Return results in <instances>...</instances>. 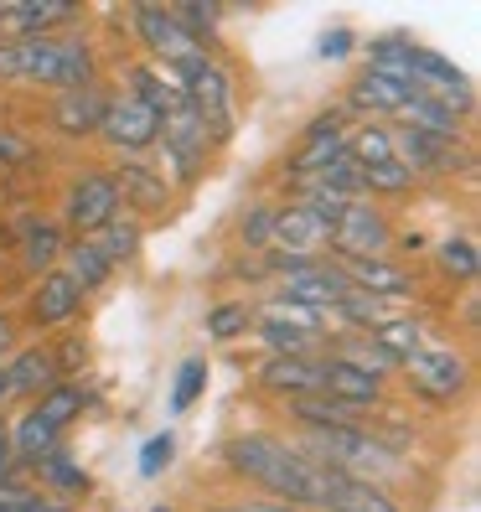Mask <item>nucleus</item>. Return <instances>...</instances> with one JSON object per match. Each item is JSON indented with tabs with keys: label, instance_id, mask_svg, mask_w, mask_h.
<instances>
[{
	"label": "nucleus",
	"instance_id": "nucleus-10",
	"mask_svg": "<svg viewBox=\"0 0 481 512\" xmlns=\"http://www.w3.org/2000/svg\"><path fill=\"white\" fill-rule=\"evenodd\" d=\"M109 176H114V192H119V207L130 218H140L145 228L156 223H176L182 213V197L166 182V171L150 161V156H114L109 161Z\"/></svg>",
	"mask_w": 481,
	"mask_h": 512
},
{
	"label": "nucleus",
	"instance_id": "nucleus-1",
	"mask_svg": "<svg viewBox=\"0 0 481 512\" xmlns=\"http://www.w3.org/2000/svg\"><path fill=\"white\" fill-rule=\"evenodd\" d=\"M218 476L233 481V492H254V497H275L290 507H311L326 512V492H332V466L311 461L285 430H233L218 445Z\"/></svg>",
	"mask_w": 481,
	"mask_h": 512
},
{
	"label": "nucleus",
	"instance_id": "nucleus-54",
	"mask_svg": "<svg viewBox=\"0 0 481 512\" xmlns=\"http://www.w3.org/2000/svg\"><path fill=\"white\" fill-rule=\"evenodd\" d=\"M202 512H223V507H218V502H213V507H202Z\"/></svg>",
	"mask_w": 481,
	"mask_h": 512
},
{
	"label": "nucleus",
	"instance_id": "nucleus-51",
	"mask_svg": "<svg viewBox=\"0 0 481 512\" xmlns=\"http://www.w3.org/2000/svg\"><path fill=\"white\" fill-rule=\"evenodd\" d=\"M476 316H481V295L466 290V295H461V337H466V342L476 337Z\"/></svg>",
	"mask_w": 481,
	"mask_h": 512
},
{
	"label": "nucleus",
	"instance_id": "nucleus-30",
	"mask_svg": "<svg viewBox=\"0 0 481 512\" xmlns=\"http://www.w3.org/2000/svg\"><path fill=\"white\" fill-rule=\"evenodd\" d=\"M394 125L419 130V135H435V140H450V145H466V140H471V125H466V119H461V114H450L435 94H425V88H414Z\"/></svg>",
	"mask_w": 481,
	"mask_h": 512
},
{
	"label": "nucleus",
	"instance_id": "nucleus-47",
	"mask_svg": "<svg viewBox=\"0 0 481 512\" xmlns=\"http://www.w3.org/2000/svg\"><path fill=\"white\" fill-rule=\"evenodd\" d=\"M357 47H363V32L347 26V21H332V26H321V32H316V63L342 68V63L357 57Z\"/></svg>",
	"mask_w": 481,
	"mask_h": 512
},
{
	"label": "nucleus",
	"instance_id": "nucleus-49",
	"mask_svg": "<svg viewBox=\"0 0 481 512\" xmlns=\"http://www.w3.org/2000/svg\"><path fill=\"white\" fill-rule=\"evenodd\" d=\"M21 337H26V331L16 321V306H0V363H6V357L21 347Z\"/></svg>",
	"mask_w": 481,
	"mask_h": 512
},
{
	"label": "nucleus",
	"instance_id": "nucleus-48",
	"mask_svg": "<svg viewBox=\"0 0 481 512\" xmlns=\"http://www.w3.org/2000/svg\"><path fill=\"white\" fill-rule=\"evenodd\" d=\"M316 182H321L326 192H342L347 202H357V197H363V166H357L347 150H342L337 161H326V166L316 171Z\"/></svg>",
	"mask_w": 481,
	"mask_h": 512
},
{
	"label": "nucleus",
	"instance_id": "nucleus-40",
	"mask_svg": "<svg viewBox=\"0 0 481 512\" xmlns=\"http://www.w3.org/2000/svg\"><path fill=\"white\" fill-rule=\"evenodd\" d=\"M171 16L182 21V32L197 47L223 52V26H228V6H223V0H171Z\"/></svg>",
	"mask_w": 481,
	"mask_h": 512
},
{
	"label": "nucleus",
	"instance_id": "nucleus-20",
	"mask_svg": "<svg viewBox=\"0 0 481 512\" xmlns=\"http://www.w3.org/2000/svg\"><path fill=\"white\" fill-rule=\"evenodd\" d=\"M249 388L269 404H290L300 394L321 388V357H254L249 363Z\"/></svg>",
	"mask_w": 481,
	"mask_h": 512
},
{
	"label": "nucleus",
	"instance_id": "nucleus-26",
	"mask_svg": "<svg viewBox=\"0 0 481 512\" xmlns=\"http://www.w3.org/2000/svg\"><path fill=\"white\" fill-rule=\"evenodd\" d=\"M269 290L290 295V300H300V306H311V311H332L352 285H347V275H342V264L321 254V259H311V264H300L295 275H285L280 285H269Z\"/></svg>",
	"mask_w": 481,
	"mask_h": 512
},
{
	"label": "nucleus",
	"instance_id": "nucleus-4",
	"mask_svg": "<svg viewBox=\"0 0 481 512\" xmlns=\"http://www.w3.org/2000/svg\"><path fill=\"white\" fill-rule=\"evenodd\" d=\"M399 388L414 404L430 409H461L476 394V363L456 342H425L409 363L399 368Z\"/></svg>",
	"mask_w": 481,
	"mask_h": 512
},
{
	"label": "nucleus",
	"instance_id": "nucleus-42",
	"mask_svg": "<svg viewBox=\"0 0 481 512\" xmlns=\"http://www.w3.org/2000/svg\"><path fill=\"white\" fill-rule=\"evenodd\" d=\"M326 512H404V497L368 487V481H347L332 476V492H326Z\"/></svg>",
	"mask_w": 481,
	"mask_h": 512
},
{
	"label": "nucleus",
	"instance_id": "nucleus-44",
	"mask_svg": "<svg viewBox=\"0 0 481 512\" xmlns=\"http://www.w3.org/2000/svg\"><path fill=\"white\" fill-rule=\"evenodd\" d=\"M176 456H182V440H176V425H166V430H156V435L140 440V450H135V476H140V481H161V476H171Z\"/></svg>",
	"mask_w": 481,
	"mask_h": 512
},
{
	"label": "nucleus",
	"instance_id": "nucleus-25",
	"mask_svg": "<svg viewBox=\"0 0 481 512\" xmlns=\"http://www.w3.org/2000/svg\"><path fill=\"white\" fill-rule=\"evenodd\" d=\"M321 394L332 399V404H342V409H352V414H363V419H368L378 404L394 399V388H383L378 378L347 368L342 357H326V352H321Z\"/></svg>",
	"mask_w": 481,
	"mask_h": 512
},
{
	"label": "nucleus",
	"instance_id": "nucleus-19",
	"mask_svg": "<svg viewBox=\"0 0 481 512\" xmlns=\"http://www.w3.org/2000/svg\"><path fill=\"white\" fill-rule=\"evenodd\" d=\"M26 481L42 492V497H52V502H68V507H78V502H88L99 492V476H94V466H88L78 450L63 440L57 450H47V456L26 471Z\"/></svg>",
	"mask_w": 481,
	"mask_h": 512
},
{
	"label": "nucleus",
	"instance_id": "nucleus-16",
	"mask_svg": "<svg viewBox=\"0 0 481 512\" xmlns=\"http://www.w3.org/2000/svg\"><path fill=\"white\" fill-rule=\"evenodd\" d=\"M83 26V0H0V37L37 42Z\"/></svg>",
	"mask_w": 481,
	"mask_h": 512
},
{
	"label": "nucleus",
	"instance_id": "nucleus-35",
	"mask_svg": "<svg viewBox=\"0 0 481 512\" xmlns=\"http://www.w3.org/2000/svg\"><path fill=\"white\" fill-rule=\"evenodd\" d=\"M63 275L83 290V295H99V290H109L114 280H119V269L104 259V249L94 244V238H68V249H63Z\"/></svg>",
	"mask_w": 481,
	"mask_h": 512
},
{
	"label": "nucleus",
	"instance_id": "nucleus-2",
	"mask_svg": "<svg viewBox=\"0 0 481 512\" xmlns=\"http://www.w3.org/2000/svg\"><path fill=\"white\" fill-rule=\"evenodd\" d=\"M104 47L78 26L63 37H37V42H6L0 37V88L26 83L42 94H68V88H94L104 83Z\"/></svg>",
	"mask_w": 481,
	"mask_h": 512
},
{
	"label": "nucleus",
	"instance_id": "nucleus-27",
	"mask_svg": "<svg viewBox=\"0 0 481 512\" xmlns=\"http://www.w3.org/2000/svg\"><path fill=\"white\" fill-rule=\"evenodd\" d=\"M228 244L233 254H269V244H275V197L254 192L238 202L228 213Z\"/></svg>",
	"mask_w": 481,
	"mask_h": 512
},
{
	"label": "nucleus",
	"instance_id": "nucleus-45",
	"mask_svg": "<svg viewBox=\"0 0 481 512\" xmlns=\"http://www.w3.org/2000/svg\"><path fill=\"white\" fill-rule=\"evenodd\" d=\"M347 156L363 166V171L394 161V125H378V119H368V125H352V130H347Z\"/></svg>",
	"mask_w": 481,
	"mask_h": 512
},
{
	"label": "nucleus",
	"instance_id": "nucleus-41",
	"mask_svg": "<svg viewBox=\"0 0 481 512\" xmlns=\"http://www.w3.org/2000/svg\"><path fill=\"white\" fill-rule=\"evenodd\" d=\"M419 192H425V187L414 182V171H409L399 156L363 171V197L378 202V207H399V202H409V197H419Z\"/></svg>",
	"mask_w": 481,
	"mask_h": 512
},
{
	"label": "nucleus",
	"instance_id": "nucleus-11",
	"mask_svg": "<svg viewBox=\"0 0 481 512\" xmlns=\"http://www.w3.org/2000/svg\"><path fill=\"white\" fill-rule=\"evenodd\" d=\"M88 311V295L63 275V269H47V275L26 280L21 300H16V321L26 337H57V331L78 326V316Z\"/></svg>",
	"mask_w": 481,
	"mask_h": 512
},
{
	"label": "nucleus",
	"instance_id": "nucleus-3",
	"mask_svg": "<svg viewBox=\"0 0 481 512\" xmlns=\"http://www.w3.org/2000/svg\"><path fill=\"white\" fill-rule=\"evenodd\" d=\"M182 104L197 114V125L207 130L213 150L223 156V150L238 140V125H244V78H238V63L228 52L202 57V63L187 73Z\"/></svg>",
	"mask_w": 481,
	"mask_h": 512
},
{
	"label": "nucleus",
	"instance_id": "nucleus-28",
	"mask_svg": "<svg viewBox=\"0 0 481 512\" xmlns=\"http://www.w3.org/2000/svg\"><path fill=\"white\" fill-rule=\"evenodd\" d=\"M269 249H285V254H306V259H321L332 249V233H326L306 207L290 202V197H275V244Z\"/></svg>",
	"mask_w": 481,
	"mask_h": 512
},
{
	"label": "nucleus",
	"instance_id": "nucleus-17",
	"mask_svg": "<svg viewBox=\"0 0 481 512\" xmlns=\"http://www.w3.org/2000/svg\"><path fill=\"white\" fill-rule=\"evenodd\" d=\"M342 264V275L352 290H363L373 300H383V306H394V311H414L419 306V275H414V264L394 259V254H378V259H337Z\"/></svg>",
	"mask_w": 481,
	"mask_h": 512
},
{
	"label": "nucleus",
	"instance_id": "nucleus-23",
	"mask_svg": "<svg viewBox=\"0 0 481 512\" xmlns=\"http://www.w3.org/2000/svg\"><path fill=\"white\" fill-rule=\"evenodd\" d=\"M425 264H430V275L440 280V290H450V295H466V290H476V275H481V244H476V233H445V238H430V254H425Z\"/></svg>",
	"mask_w": 481,
	"mask_h": 512
},
{
	"label": "nucleus",
	"instance_id": "nucleus-6",
	"mask_svg": "<svg viewBox=\"0 0 481 512\" xmlns=\"http://www.w3.org/2000/svg\"><path fill=\"white\" fill-rule=\"evenodd\" d=\"M150 161L166 171V182L176 187V197L187 202L207 176H213L218 150H213V140H207V130L197 125V114L182 104V109H171L161 119V135H156V145H150Z\"/></svg>",
	"mask_w": 481,
	"mask_h": 512
},
{
	"label": "nucleus",
	"instance_id": "nucleus-32",
	"mask_svg": "<svg viewBox=\"0 0 481 512\" xmlns=\"http://www.w3.org/2000/svg\"><path fill=\"white\" fill-rule=\"evenodd\" d=\"M202 337L213 347H238L254 337V295H218L202 311Z\"/></svg>",
	"mask_w": 481,
	"mask_h": 512
},
{
	"label": "nucleus",
	"instance_id": "nucleus-13",
	"mask_svg": "<svg viewBox=\"0 0 481 512\" xmlns=\"http://www.w3.org/2000/svg\"><path fill=\"white\" fill-rule=\"evenodd\" d=\"M394 238H399L394 207H378L368 197H357V202H347L326 259H378V254H394Z\"/></svg>",
	"mask_w": 481,
	"mask_h": 512
},
{
	"label": "nucleus",
	"instance_id": "nucleus-12",
	"mask_svg": "<svg viewBox=\"0 0 481 512\" xmlns=\"http://www.w3.org/2000/svg\"><path fill=\"white\" fill-rule=\"evenodd\" d=\"M394 156L414 171V182H461L471 187L476 182V145H450V140H435V135H419V130H404L394 125Z\"/></svg>",
	"mask_w": 481,
	"mask_h": 512
},
{
	"label": "nucleus",
	"instance_id": "nucleus-46",
	"mask_svg": "<svg viewBox=\"0 0 481 512\" xmlns=\"http://www.w3.org/2000/svg\"><path fill=\"white\" fill-rule=\"evenodd\" d=\"M37 161H42V140L11 125V119H0V182H6V171H26Z\"/></svg>",
	"mask_w": 481,
	"mask_h": 512
},
{
	"label": "nucleus",
	"instance_id": "nucleus-53",
	"mask_svg": "<svg viewBox=\"0 0 481 512\" xmlns=\"http://www.w3.org/2000/svg\"><path fill=\"white\" fill-rule=\"evenodd\" d=\"M145 512H187V507H182V502H150Z\"/></svg>",
	"mask_w": 481,
	"mask_h": 512
},
{
	"label": "nucleus",
	"instance_id": "nucleus-18",
	"mask_svg": "<svg viewBox=\"0 0 481 512\" xmlns=\"http://www.w3.org/2000/svg\"><path fill=\"white\" fill-rule=\"evenodd\" d=\"M409 94H414V83L383 78V73H373V68H357V73L342 83L337 109L352 119V125H368V119H378V125H394L399 109L409 104Z\"/></svg>",
	"mask_w": 481,
	"mask_h": 512
},
{
	"label": "nucleus",
	"instance_id": "nucleus-29",
	"mask_svg": "<svg viewBox=\"0 0 481 512\" xmlns=\"http://www.w3.org/2000/svg\"><path fill=\"white\" fill-rule=\"evenodd\" d=\"M373 342H378V347H383V352L404 368V363H409V357H414L419 347H425V342H450V337H445V331H440L425 311L414 306V311H394V316H388V321L373 331Z\"/></svg>",
	"mask_w": 481,
	"mask_h": 512
},
{
	"label": "nucleus",
	"instance_id": "nucleus-38",
	"mask_svg": "<svg viewBox=\"0 0 481 512\" xmlns=\"http://www.w3.org/2000/svg\"><path fill=\"white\" fill-rule=\"evenodd\" d=\"M321 352H326V357H342L347 368L378 378L383 388H394V383H399V363H394V357H388L373 337H326V347H321Z\"/></svg>",
	"mask_w": 481,
	"mask_h": 512
},
{
	"label": "nucleus",
	"instance_id": "nucleus-22",
	"mask_svg": "<svg viewBox=\"0 0 481 512\" xmlns=\"http://www.w3.org/2000/svg\"><path fill=\"white\" fill-rule=\"evenodd\" d=\"M42 425H52L57 435H68L73 425H83L88 414H99L104 409V394H99V383H94V373L88 378H63V383H52L47 394L37 399V404H26Z\"/></svg>",
	"mask_w": 481,
	"mask_h": 512
},
{
	"label": "nucleus",
	"instance_id": "nucleus-37",
	"mask_svg": "<svg viewBox=\"0 0 481 512\" xmlns=\"http://www.w3.org/2000/svg\"><path fill=\"white\" fill-rule=\"evenodd\" d=\"M207 383H213V363L207 352H187L171 373V388H166V414L171 419H187L202 399H207Z\"/></svg>",
	"mask_w": 481,
	"mask_h": 512
},
{
	"label": "nucleus",
	"instance_id": "nucleus-21",
	"mask_svg": "<svg viewBox=\"0 0 481 512\" xmlns=\"http://www.w3.org/2000/svg\"><path fill=\"white\" fill-rule=\"evenodd\" d=\"M0 373H6V394H11V409H26V404H37L52 383H63L57 378V363H52V347L42 337H26L6 363H0Z\"/></svg>",
	"mask_w": 481,
	"mask_h": 512
},
{
	"label": "nucleus",
	"instance_id": "nucleus-9",
	"mask_svg": "<svg viewBox=\"0 0 481 512\" xmlns=\"http://www.w3.org/2000/svg\"><path fill=\"white\" fill-rule=\"evenodd\" d=\"M0 228H6V264H16L21 280H37L47 269L63 264L68 249V228L57 223L42 207H21V213H0Z\"/></svg>",
	"mask_w": 481,
	"mask_h": 512
},
{
	"label": "nucleus",
	"instance_id": "nucleus-15",
	"mask_svg": "<svg viewBox=\"0 0 481 512\" xmlns=\"http://www.w3.org/2000/svg\"><path fill=\"white\" fill-rule=\"evenodd\" d=\"M104 104H109V78L94 83V88H68V94H52L42 104V125H47L52 140H63V145H94Z\"/></svg>",
	"mask_w": 481,
	"mask_h": 512
},
{
	"label": "nucleus",
	"instance_id": "nucleus-24",
	"mask_svg": "<svg viewBox=\"0 0 481 512\" xmlns=\"http://www.w3.org/2000/svg\"><path fill=\"white\" fill-rule=\"evenodd\" d=\"M114 88H119V94H130L135 104H145L156 119H166L171 109H182V88L171 83V73L156 68V63H145V57H135V52L114 68Z\"/></svg>",
	"mask_w": 481,
	"mask_h": 512
},
{
	"label": "nucleus",
	"instance_id": "nucleus-34",
	"mask_svg": "<svg viewBox=\"0 0 481 512\" xmlns=\"http://www.w3.org/2000/svg\"><path fill=\"white\" fill-rule=\"evenodd\" d=\"M414 47H419V37H414V32H404V26H388V32H373V37H363V47H357V57H363V68H373V73L409 83V63H414Z\"/></svg>",
	"mask_w": 481,
	"mask_h": 512
},
{
	"label": "nucleus",
	"instance_id": "nucleus-43",
	"mask_svg": "<svg viewBox=\"0 0 481 512\" xmlns=\"http://www.w3.org/2000/svg\"><path fill=\"white\" fill-rule=\"evenodd\" d=\"M52 347V363H57V378H88V368H94V342H88L83 326H68L57 331V337H42Z\"/></svg>",
	"mask_w": 481,
	"mask_h": 512
},
{
	"label": "nucleus",
	"instance_id": "nucleus-39",
	"mask_svg": "<svg viewBox=\"0 0 481 512\" xmlns=\"http://www.w3.org/2000/svg\"><path fill=\"white\" fill-rule=\"evenodd\" d=\"M145 238H150V228H145L140 218L119 213V218H109V223L94 233V244L104 249V259H109L114 269H140V259H145Z\"/></svg>",
	"mask_w": 481,
	"mask_h": 512
},
{
	"label": "nucleus",
	"instance_id": "nucleus-36",
	"mask_svg": "<svg viewBox=\"0 0 481 512\" xmlns=\"http://www.w3.org/2000/svg\"><path fill=\"white\" fill-rule=\"evenodd\" d=\"M6 440H11V456H16V466H21V476H26V471L47 456V450H57L68 435H57L52 425H42L32 409H16V414H6Z\"/></svg>",
	"mask_w": 481,
	"mask_h": 512
},
{
	"label": "nucleus",
	"instance_id": "nucleus-52",
	"mask_svg": "<svg viewBox=\"0 0 481 512\" xmlns=\"http://www.w3.org/2000/svg\"><path fill=\"white\" fill-rule=\"evenodd\" d=\"M11 414V394H6V373H0V419Z\"/></svg>",
	"mask_w": 481,
	"mask_h": 512
},
{
	"label": "nucleus",
	"instance_id": "nucleus-33",
	"mask_svg": "<svg viewBox=\"0 0 481 512\" xmlns=\"http://www.w3.org/2000/svg\"><path fill=\"white\" fill-rule=\"evenodd\" d=\"M259 357H321L326 337H316V331L295 326V321H280V316H259L254 311V337Z\"/></svg>",
	"mask_w": 481,
	"mask_h": 512
},
{
	"label": "nucleus",
	"instance_id": "nucleus-14",
	"mask_svg": "<svg viewBox=\"0 0 481 512\" xmlns=\"http://www.w3.org/2000/svg\"><path fill=\"white\" fill-rule=\"evenodd\" d=\"M161 135V119L150 114L145 104H135L130 94H119V88L109 83V104H104V119H99V135L94 145L104 150V156H150V145H156Z\"/></svg>",
	"mask_w": 481,
	"mask_h": 512
},
{
	"label": "nucleus",
	"instance_id": "nucleus-5",
	"mask_svg": "<svg viewBox=\"0 0 481 512\" xmlns=\"http://www.w3.org/2000/svg\"><path fill=\"white\" fill-rule=\"evenodd\" d=\"M125 32L135 42V57H145V63H156L171 73V83L182 88L187 73L202 63V57H218V52H207L197 47L187 32H182V21L171 16V6H161V0H135V6H125Z\"/></svg>",
	"mask_w": 481,
	"mask_h": 512
},
{
	"label": "nucleus",
	"instance_id": "nucleus-50",
	"mask_svg": "<svg viewBox=\"0 0 481 512\" xmlns=\"http://www.w3.org/2000/svg\"><path fill=\"white\" fill-rule=\"evenodd\" d=\"M11 481H21V466L11 456V440H6V419H0V487H11Z\"/></svg>",
	"mask_w": 481,
	"mask_h": 512
},
{
	"label": "nucleus",
	"instance_id": "nucleus-7",
	"mask_svg": "<svg viewBox=\"0 0 481 512\" xmlns=\"http://www.w3.org/2000/svg\"><path fill=\"white\" fill-rule=\"evenodd\" d=\"M119 213H125V207H119L109 161H78V166L63 171V187H57L52 218L68 228V238H94Z\"/></svg>",
	"mask_w": 481,
	"mask_h": 512
},
{
	"label": "nucleus",
	"instance_id": "nucleus-8",
	"mask_svg": "<svg viewBox=\"0 0 481 512\" xmlns=\"http://www.w3.org/2000/svg\"><path fill=\"white\" fill-rule=\"evenodd\" d=\"M347 130H352V119L337 109V99L321 104V109H311V114L295 125V135H290V145H285V156L275 161V187L290 192L295 182L316 176L326 161H337L342 150H347Z\"/></svg>",
	"mask_w": 481,
	"mask_h": 512
},
{
	"label": "nucleus",
	"instance_id": "nucleus-31",
	"mask_svg": "<svg viewBox=\"0 0 481 512\" xmlns=\"http://www.w3.org/2000/svg\"><path fill=\"white\" fill-rule=\"evenodd\" d=\"M280 419L290 425V435H326V430H347V425H363V414H352L342 404H332L316 388V394H300L290 404H280Z\"/></svg>",
	"mask_w": 481,
	"mask_h": 512
}]
</instances>
